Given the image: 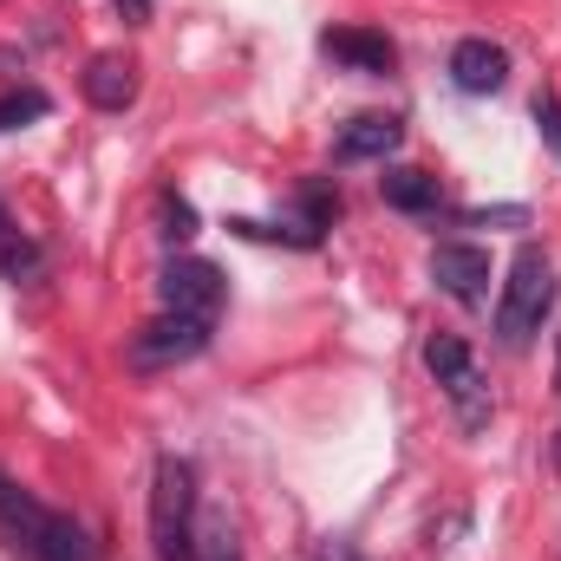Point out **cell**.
Returning a JSON list of instances; mask_svg holds the SVG:
<instances>
[{
    "label": "cell",
    "mask_w": 561,
    "mask_h": 561,
    "mask_svg": "<svg viewBox=\"0 0 561 561\" xmlns=\"http://www.w3.org/2000/svg\"><path fill=\"white\" fill-rule=\"evenodd\" d=\"M549 307H556V268H549L542 249H523V255L510 262L503 300H496V340H503V346L536 340L542 320H549Z\"/></svg>",
    "instance_id": "7a4b0ae2"
},
{
    "label": "cell",
    "mask_w": 561,
    "mask_h": 561,
    "mask_svg": "<svg viewBox=\"0 0 561 561\" xmlns=\"http://www.w3.org/2000/svg\"><path fill=\"white\" fill-rule=\"evenodd\" d=\"M536 125H542V138L561 150V99L556 92H536Z\"/></svg>",
    "instance_id": "d6986e66"
},
{
    "label": "cell",
    "mask_w": 561,
    "mask_h": 561,
    "mask_svg": "<svg viewBox=\"0 0 561 561\" xmlns=\"http://www.w3.org/2000/svg\"><path fill=\"white\" fill-rule=\"evenodd\" d=\"M450 79H457V92H470V99L503 92V79H510V53H503L496 39H457V53H450Z\"/></svg>",
    "instance_id": "52a82bcc"
},
{
    "label": "cell",
    "mask_w": 561,
    "mask_h": 561,
    "mask_svg": "<svg viewBox=\"0 0 561 561\" xmlns=\"http://www.w3.org/2000/svg\"><path fill=\"white\" fill-rule=\"evenodd\" d=\"M556 386H561V359H556Z\"/></svg>",
    "instance_id": "cb8c5ba5"
},
{
    "label": "cell",
    "mask_w": 561,
    "mask_h": 561,
    "mask_svg": "<svg viewBox=\"0 0 561 561\" xmlns=\"http://www.w3.org/2000/svg\"><path fill=\"white\" fill-rule=\"evenodd\" d=\"M157 300H163V313L216 320V307H222V268H216V262H196V255H176V262L157 275Z\"/></svg>",
    "instance_id": "5b68a950"
},
{
    "label": "cell",
    "mask_w": 561,
    "mask_h": 561,
    "mask_svg": "<svg viewBox=\"0 0 561 561\" xmlns=\"http://www.w3.org/2000/svg\"><path fill=\"white\" fill-rule=\"evenodd\" d=\"M333 216H340V196H333L327 183H307V190H300V229L320 242V229H333Z\"/></svg>",
    "instance_id": "2e32d148"
},
{
    "label": "cell",
    "mask_w": 561,
    "mask_h": 561,
    "mask_svg": "<svg viewBox=\"0 0 561 561\" xmlns=\"http://www.w3.org/2000/svg\"><path fill=\"white\" fill-rule=\"evenodd\" d=\"M196 542V463L163 450L150 470V549L157 561H190Z\"/></svg>",
    "instance_id": "6da1fadb"
},
{
    "label": "cell",
    "mask_w": 561,
    "mask_h": 561,
    "mask_svg": "<svg viewBox=\"0 0 561 561\" xmlns=\"http://www.w3.org/2000/svg\"><path fill=\"white\" fill-rule=\"evenodd\" d=\"M320 46H327L340 66H353V72H392V59H399L386 33H359V26H333Z\"/></svg>",
    "instance_id": "8fae6325"
},
{
    "label": "cell",
    "mask_w": 561,
    "mask_h": 561,
    "mask_svg": "<svg viewBox=\"0 0 561 561\" xmlns=\"http://www.w3.org/2000/svg\"><path fill=\"white\" fill-rule=\"evenodd\" d=\"M424 366L437 373V386H444V399L457 405V424H463V431H483V424H490V392H483V379H477V366H470V346H463L457 333H431Z\"/></svg>",
    "instance_id": "3957f363"
},
{
    "label": "cell",
    "mask_w": 561,
    "mask_h": 561,
    "mask_svg": "<svg viewBox=\"0 0 561 561\" xmlns=\"http://www.w3.org/2000/svg\"><path fill=\"white\" fill-rule=\"evenodd\" d=\"M26 118H46V92H13V99H0V131H13V125H26Z\"/></svg>",
    "instance_id": "ac0fdd59"
},
{
    "label": "cell",
    "mask_w": 561,
    "mask_h": 561,
    "mask_svg": "<svg viewBox=\"0 0 561 561\" xmlns=\"http://www.w3.org/2000/svg\"><path fill=\"white\" fill-rule=\"evenodd\" d=\"M0 280H13V287H39L46 280V255L13 229L7 209H0Z\"/></svg>",
    "instance_id": "7c38bea8"
},
{
    "label": "cell",
    "mask_w": 561,
    "mask_h": 561,
    "mask_svg": "<svg viewBox=\"0 0 561 561\" xmlns=\"http://www.w3.org/2000/svg\"><path fill=\"white\" fill-rule=\"evenodd\" d=\"M229 229H236V236H280V229H268V222H249V216H242V222H229ZM287 236H294V249H313L300 229H287Z\"/></svg>",
    "instance_id": "44dd1931"
},
{
    "label": "cell",
    "mask_w": 561,
    "mask_h": 561,
    "mask_svg": "<svg viewBox=\"0 0 561 561\" xmlns=\"http://www.w3.org/2000/svg\"><path fill=\"white\" fill-rule=\"evenodd\" d=\"M203 346H209V320H196V313H157L150 327L131 333V366L138 373H170V366L196 359Z\"/></svg>",
    "instance_id": "277c9868"
},
{
    "label": "cell",
    "mask_w": 561,
    "mask_h": 561,
    "mask_svg": "<svg viewBox=\"0 0 561 561\" xmlns=\"http://www.w3.org/2000/svg\"><path fill=\"white\" fill-rule=\"evenodd\" d=\"M13 556H26V561H99V549H92V536H85L72 516L46 510V523H39V529H33Z\"/></svg>",
    "instance_id": "ba28073f"
},
{
    "label": "cell",
    "mask_w": 561,
    "mask_h": 561,
    "mask_svg": "<svg viewBox=\"0 0 561 561\" xmlns=\"http://www.w3.org/2000/svg\"><path fill=\"white\" fill-rule=\"evenodd\" d=\"M190 561H242V556H236V529H229V516H209V523L196 529Z\"/></svg>",
    "instance_id": "9a60e30c"
},
{
    "label": "cell",
    "mask_w": 561,
    "mask_h": 561,
    "mask_svg": "<svg viewBox=\"0 0 561 561\" xmlns=\"http://www.w3.org/2000/svg\"><path fill=\"white\" fill-rule=\"evenodd\" d=\"M379 190H386V203H392V209H405V216H431V209L444 203V196H437V176L405 170V163H399V170H386V176H379Z\"/></svg>",
    "instance_id": "4fadbf2b"
},
{
    "label": "cell",
    "mask_w": 561,
    "mask_h": 561,
    "mask_svg": "<svg viewBox=\"0 0 561 561\" xmlns=\"http://www.w3.org/2000/svg\"><path fill=\"white\" fill-rule=\"evenodd\" d=\"M463 222H477V229H490V222H529V209H470Z\"/></svg>",
    "instance_id": "ffe728a7"
},
{
    "label": "cell",
    "mask_w": 561,
    "mask_h": 561,
    "mask_svg": "<svg viewBox=\"0 0 561 561\" xmlns=\"http://www.w3.org/2000/svg\"><path fill=\"white\" fill-rule=\"evenodd\" d=\"M118 13H125L131 26H144V20H150V0H118Z\"/></svg>",
    "instance_id": "7402d4cb"
},
{
    "label": "cell",
    "mask_w": 561,
    "mask_h": 561,
    "mask_svg": "<svg viewBox=\"0 0 561 561\" xmlns=\"http://www.w3.org/2000/svg\"><path fill=\"white\" fill-rule=\"evenodd\" d=\"M39 523H46V503H33L13 477H0V536H7V549H20Z\"/></svg>",
    "instance_id": "5bb4252c"
},
{
    "label": "cell",
    "mask_w": 561,
    "mask_h": 561,
    "mask_svg": "<svg viewBox=\"0 0 561 561\" xmlns=\"http://www.w3.org/2000/svg\"><path fill=\"white\" fill-rule=\"evenodd\" d=\"M399 144H405V125H399V118H379V112H366V118H353V125L340 131L333 157H340V163H386Z\"/></svg>",
    "instance_id": "9c48e42d"
},
{
    "label": "cell",
    "mask_w": 561,
    "mask_h": 561,
    "mask_svg": "<svg viewBox=\"0 0 561 561\" xmlns=\"http://www.w3.org/2000/svg\"><path fill=\"white\" fill-rule=\"evenodd\" d=\"M431 280L457 300V307H483L490 300V255L470 249V242H444L431 255Z\"/></svg>",
    "instance_id": "8992f818"
},
{
    "label": "cell",
    "mask_w": 561,
    "mask_h": 561,
    "mask_svg": "<svg viewBox=\"0 0 561 561\" xmlns=\"http://www.w3.org/2000/svg\"><path fill=\"white\" fill-rule=\"evenodd\" d=\"M157 222H163V242H190V236H196V209H190L183 196H163V203H157Z\"/></svg>",
    "instance_id": "e0dca14e"
},
{
    "label": "cell",
    "mask_w": 561,
    "mask_h": 561,
    "mask_svg": "<svg viewBox=\"0 0 561 561\" xmlns=\"http://www.w3.org/2000/svg\"><path fill=\"white\" fill-rule=\"evenodd\" d=\"M556 470H561V437H556Z\"/></svg>",
    "instance_id": "603a6c76"
},
{
    "label": "cell",
    "mask_w": 561,
    "mask_h": 561,
    "mask_svg": "<svg viewBox=\"0 0 561 561\" xmlns=\"http://www.w3.org/2000/svg\"><path fill=\"white\" fill-rule=\"evenodd\" d=\"M85 99L99 105V112H125L131 99H138V66L125 59V53H92V66H85Z\"/></svg>",
    "instance_id": "30bf717a"
}]
</instances>
